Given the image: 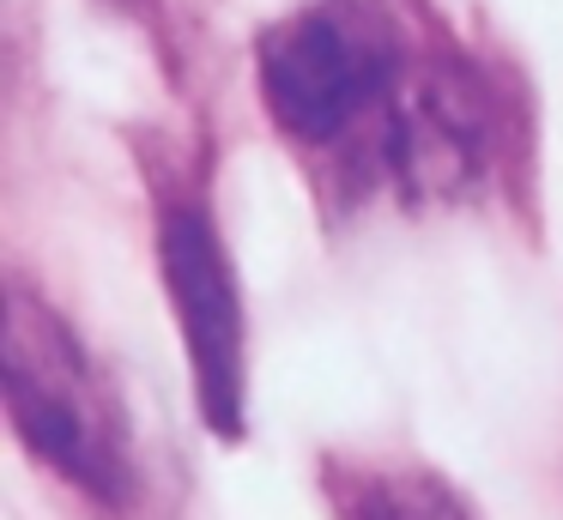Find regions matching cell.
Wrapping results in <instances>:
<instances>
[{
	"label": "cell",
	"instance_id": "cell-3",
	"mask_svg": "<svg viewBox=\"0 0 563 520\" xmlns=\"http://www.w3.org/2000/svg\"><path fill=\"white\" fill-rule=\"evenodd\" d=\"M164 285L200 387V411L219 435H243V302L224 261V242L200 206L164 218Z\"/></svg>",
	"mask_w": 563,
	"mask_h": 520
},
{
	"label": "cell",
	"instance_id": "cell-2",
	"mask_svg": "<svg viewBox=\"0 0 563 520\" xmlns=\"http://www.w3.org/2000/svg\"><path fill=\"white\" fill-rule=\"evenodd\" d=\"M412 55H400L394 31L352 7L291 12L261 36V97L273 121L303 145H333L388 121Z\"/></svg>",
	"mask_w": 563,
	"mask_h": 520
},
{
	"label": "cell",
	"instance_id": "cell-4",
	"mask_svg": "<svg viewBox=\"0 0 563 520\" xmlns=\"http://www.w3.org/2000/svg\"><path fill=\"white\" fill-rule=\"evenodd\" d=\"M340 520H473V508L418 466H333Z\"/></svg>",
	"mask_w": 563,
	"mask_h": 520
},
{
	"label": "cell",
	"instance_id": "cell-1",
	"mask_svg": "<svg viewBox=\"0 0 563 520\" xmlns=\"http://www.w3.org/2000/svg\"><path fill=\"white\" fill-rule=\"evenodd\" d=\"M7 411L13 430L31 442V454L49 460L67 484H79L98 502L134 496V442L128 411L115 399L110 375L86 357L67 321L43 309L37 297L13 290L7 302Z\"/></svg>",
	"mask_w": 563,
	"mask_h": 520
}]
</instances>
